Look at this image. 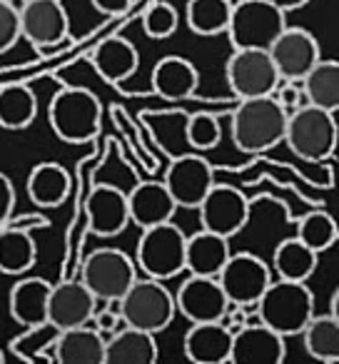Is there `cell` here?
Wrapping results in <instances>:
<instances>
[{"label": "cell", "instance_id": "484cf974", "mask_svg": "<svg viewBox=\"0 0 339 364\" xmlns=\"http://www.w3.org/2000/svg\"><path fill=\"white\" fill-rule=\"evenodd\" d=\"M188 117L190 112L180 110H145L140 112V122L152 132V140L160 145L162 152L170 157H178L190 152L188 145Z\"/></svg>", "mask_w": 339, "mask_h": 364}, {"label": "cell", "instance_id": "5b68a950", "mask_svg": "<svg viewBox=\"0 0 339 364\" xmlns=\"http://www.w3.org/2000/svg\"><path fill=\"white\" fill-rule=\"evenodd\" d=\"M284 142L297 157L307 162H324L337 147V120L334 112L314 105H302L287 115Z\"/></svg>", "mask_w": 339, "mask_h": 364}, {"label": "cell", "instance_id": "f546056e", "mask_svg": "<svg viewBox=\"0 0 339 364\" xmlns=\"http://www.w3.org/2000/svg\"><path fill=\"white\" fill-rule=\"evenodd\" d=\"M302 90L307 95V102L322 110L337 112L339 107V63L322 60L319 58L309 73L302 77Z\"/></svg>", "mask_w": 339, "mask_h": 364}, {"label": "cell", "instance_id": "52a82bcc", "mask_svg": "<svg viewBox=\"0 0 339 364\" xmlns=\"http://www.w3.org/2000/svg\"><path fill=\"white\" fill-rule=\"evenodd\" d=\"M287 26V13H282L269 0H240L232 6L227 23V36L232 48H259L267 50L274 38Z\"/></svg>", "mask_w": 339, "mask_h": 364}, {"label": "cell", "instance_id": "8992f818", "mask_svg": "<svg viewBox=\"0 0 339 364\" xmlns=\"http://www.w3.org/2000/svg\"><path fill=\"white\" fill-rule=\"evenodd\" d=\"M185 242L188 237L173 220L145 228L137 240L135 264H140L145 277L167 282L185 269Z\"/></svg>", "mask_w": 339, "mask_h": 364}, {"label": "cell", "instance_id": "d6986e66", "mask_svg": "<svg viewBox=\"0 0 339 364\" xmlns=\"http://www.w3.org/2000/svg\"><path fill=\"white\" fill-rule=\"evenodd\" d=\"M175 210H178V205H175L173 195L167 193L165 182H140L127 195L130 223L140 230L170 223L175 218Z\"/></svg>", "mask_w": 339, "mask_h": 364}, {"label": "cell", "instance_id": "ac0fdd59", "mask_svg": "<svg viewBox=\"0 0 339 364\" xmlns=\"http://www.w3.org/2000/svg\"><path fill=\"white\" fill-rule=\"evenodd\" d=\"M87 230L97 237H115L130 225L127 195L115 185H95L87 195Z\"/></svg>", "mask_w": 339, "mask_h": 364}, {"label": "cell", "instance_id": "e575fe53", "mask_svg": "<svg viewBox=\"0 0 339 364\" xmlns=\"http://www.w3.org/2000/svg\"><path fill=\"white\" fill-rule=\"evenodd\" d=\"M339 237V230H337V223L329 213L324 210H312L307 213L302 220L297 223V240H302L309 250L314 252H324V250L334 247Z\"/></svg>", "mask_w": 339, "mask_h": 364}, {"label": "cell", "instance_id": "44dd1931", "mask_svg": "<svg viewBox=\"0 0 339 364\" xmlns=\"http://www.w3.org/2000/svg\"><path fill=\"white\" fill-rule=\"evenodd\" d=\"M200 85V73L188 58L167 55L157 60L152 70V90L167 102H183L195 95Z\"/></svg>", "mask_w": 339, "mask_h": 364}, {"label": "cell", "instance_id": "836d02e7", "mask_svg": "<svg viewBox=\"0 0 339 364\" xmlns=\"http://www.w3.org/2000/svg\"><path fill=\"white\" fill-rule=\"evenodd\" d=\"M232 6L227 0H190L188 3V28L195 36L212 38L227 31Z\"/></svg>", "mask_w": 339, "mask_h": 364}, {"label": "cell", "instance_id": "d4e9b609", "mask_svg": "<svg viewBox=\"0 0 339 364\" xmlns=\"http://www.w3.org/2000/svg\"><path fill=\"white\" fill-rule=\"evenodd\" d=\"M160 357L155 334L137 327H122L105 342L107 364H155Z\"/></svg>", "mask_w": 339, "mask_h": 364}, {"label": "cell", "instance_id": "8d00e7d4", "mask_svg": "<svg viewBox=\"0 0 339 364\" xmlns=\"http://www.w3.org/2000/svg\"><path fill=\"white\" fill-rule=\"evenodd\" d=\"M222 140V125L212 112H193L188 117V145L195 152L215 150Z\"/></svg>", "mask_w": 339, "mask_h": 364}, {"label": "cell", "instance_id": "603a6c76", "mask_svg": "<svg viewBox=\"0 0 339 364\" xmlns=\"http://www.w3.org/2000/svg\"><path fill=\"white\" fill-rule=\"evenodd\" d=\"M53 284L43 277H26L18 279L11 289L8 309L11 317L23 327H36L48 322V297H50Z\"/></svg>", "mask_w": 339, "mask_h": 364}, {"label": "cell", "instance_id": "ab89813d", "mask_svg": "<svg viewBox=\"0 0 339 364\" xmlns=\"http://www.w3.org/2000/svg\"><path fill=\"white\" fill-rule=\"evenodd\" d=\"M284 85H277L279 87V97H277V102L284 107V112H292V110H297V107H302V105H309L307 102V95H304V90H302V80H282Z\"/></svg>", "mask_w": 339, "mask_h": 364}, {"label": "cell", "instance_id": "83f0119b", "mask_svg": "<svg viewBox=\"0 0 339 364\" xmlns=\"http://www.w3.org/2000/svg\"><path fill=\"white\" fill-rule=\"evenodd\" d=\"M38 259V245L31 228H23L8 220L0 228V272L26 274Z\"/></svg>", "mask_w": 339, "mask_h": 364}, {"label": "cell", "instance_id": "f1b7e54d", "mask_svg": "<svg viewBox=\"0 0 339 364\" xmlns=\"http://www.w3.org/2000/svg\"><path fill=\"white\" fill-rule=\"evenodd\" d=\"M28 198L38 208H60L70 193V175L58 162H41L28 175Z\"/></svg>", "mask_w": 339, "mask_h": 364}, {"label": "cell", "instance_id": "8fae6325", "mask_svg": "<svg viewBox=\"0 0 339 364\" xmlns=\"http://www.w3.org/2000/svg\"><path fill=\"white\" fill-rule=\"evenodd\" d=\"M162 182L178 208L198 210L208 190L215 185V167L200 152H183L170 160Z\"/></svg>", "mask_w": 339, "mask_h": 364}, {"label": "cell", "instance_id": "b9f144b4", "mask_svg": "<svg viewBox=\"0 0 339 364\" xmlns=\"http://www.w3.org/2000/svg\"><path fill=\"white\" fill-rule=\"evenodd\" d=\"M90 324L97 329V332L105 334V337H107V334H112V332H117V329H120L122 319H120V312H115V309L107 307L105 312H97V309H95V314H92Z\"/></svg>", "mask_w": 339, "mask_h": 364}, {"label": "cell", "instance_id": "d590c367", "mask_svg": "<svg viewBox=\"0 0 339 364\" xmlns=\"http://www.w3.org/2000/svg\"><path fill=\"white\" fill-rule=\"evenodd\" d=\"M60 329L53 327L50 322L36 324V327H26V332L18 334L11 342V352L16 354L21 362H45L48 347H53L58 339Z\"/></svg>", "mask_w": 339, "mask_h": 364}, {"label": "cell", "instance_id": "7c38bea8", "mask_svg": "<svg viewBox=\"0 0 339 364\" xmlns=\"http://www.w3.org/2000/svg\"><path fill=\"white\" fill-rule=\"evenodd\" d=\"M200 225L203 230H210L222 237H235L249 220V203L242 190L232 185H217L208 190L203 203L198 205Z\"/></svg>", "mask_w": 339, "mask_h": 364}, {"label": "cell", "instance_id": "cb8c5ba5", "mask_svg": "<svg viewBox=\"0 0 339 364\" xmlns=\"http://www.w3.org/2000/svg\"><path fill=\"white\" fill-rule=\"evenodd\" d=\"M230 240L210 230H200L185 242V269L190 274L217 277L230 257Z\"/></svg>", "mask_w": 339, "mask_h": 364}, {"label": "cell", "instance_id": "277c9868", "mask_svg": "<svg viewBox=\"0 0 339 364\" xmlns=\"http://www.w3.org/2000/svg\"><path fill=\"white\" fill-rule=\"evenodd\" d=\"M120 319L127 327L145 329V332H162L173 324L178 307H175V294L167 289L162 279L142 277L127 287L120 299Z\"/></svg>", "mask_w": 339, "mask_h": 364}, {"label": "cell", "instance_id": "9a60e30c", "mask_svg": "<svg viewBox=\"0 0 339 364\" xmlns=\"http://www.w3.org/2000/svg\"><path fill=\"white\" fill-rule=\"evenodd\" d=\"M175 307L188 322H220L230 302L220 287L217 277L190 274L175 294Z\"/></svg>", "mask_w": 339, "mask_h": 364}, {"label": "cell", "instance_id": "ba28073f", "mask_svg": "<svg viewBox=\"0 0 339 364\" xmlns=\"http://www.w3.org/2000/svg\"><path fill=\"white\" fill-rule=\"evenodd\" d=\"M137 279V267L127 252L117 247H100L82 262V284L95 294L97 302L120 299Z\"/></svg>", "mask_w": 339, "mask_h": 364}, {"label": "cell", "instance_id": "7bdbcfd3", "mask_svg": "<svg viewBox=\"0 0 339 364\" xmlns=\"http://www.w3.org/2000/svg\"><path fill=\"white\" fill-rule=\"evenodd\" d=\"M90 3L102 16H122L132 6V0H90Z\"/></svg>", "mask_w": 339, "mask_h": 364}, {"label": "cell", "instance_id": "ffe728a7", "mask_svg": "<svg viewBox=\"0 0 339 364\" xmlns=\"http://www.w3.org/2000/svg\"><path fill=\"white\" fill-rule=\"evenodd\" d=\"M105 334L97 332L92 324L60 329L53 344L55 362L60 364H105Z\"/></svg>", "mask_w": 339, "mask_h": 364}, {"label": "cell", "instance_id": "9c48e42d", "mask_svg": "<svg viewBox=\"0 0 339 364\" xmlns=\"http://www.w3.org/2000/svg\"><path fill=\"white\" fill-rule=\"evenodd\" d=\"M217 282L227 302L240 304L249 314L257 312V299L267 289V284L272 282V269L257 255L237 252L227 257L225 267L217 274Z\"/></svg>", "mask_w": 339, "mask_h": 364}, {"label": "cell", "instance_id": "f6af8a7d", "mask_svg": "<svg viewBox=\"0 0 339 364\" xmlns=\"http://www.w3.org/2000/svg\"><path fill=\"white\" fill-rule=\"evenodd\" d=\"M329 314L339 317V289H334V292H332V302H329Z\"/></svg>", "mask_w": 339, "mask_h": 364}, {"label": "cell", "instance_id": "7a4b0ae2", "mask_svg": "<svg viewBox=\"0 0 339 364\" xmlns=\"http://www.w3.org/2000/svg\"><path fill=\"white\" fill-rule=\"evenodd\" d=\"M312 314L314 294L307 287V282L277 279V282H269L257 299V319L277 334H282L284 339L302 332Z\"/></svg>", "mask_w": 339, "mask_h": 364}, {"label": "cell", "instance_id": "bcb514c9", "mask_svg": "<svg viewBox=\"0 0 339 364\" xmlns=\"http://www.w3.org/2000/svg\"><path fill=\"white\" fill-rule=\"evenodd\" d=\"M6 362V352H3V349H0V364Z\"/></svg>", "mask_w": 339, "mask_h": 364}, {"label": "cell", "instance_id": "60d3db41", "mask_svg": "<svg viewBox=\"0 0 339 364\" xmlns=\"http://www.w3.org/2000/svg\"><path fill=\"white\" fill-rule=\"evenodd\" d=\"M13 210H16V188L11 177L0 172V228L13 218Z\"/></svg>", "mask_w": 339, "mask_h": 364}, {"label": "cell", "instance_id": "4fadbf2b", "mask_svg": "<svg viewBox=\"0 0 339 364\" xmlns=\"http://www.w3.org/2000/svg\"><path fill=\"white\" fill-rule=\"evenodd\" d=\"M18 18H21L23 41H28L38 50L60 46L70 36V16L63 0H28Z\"/></svg>", "mask_w": 339, "mask_h": 364}, {"label": "cell", "instance_id": "f35d334b", "mask_svg": "<svg viewBox=\"0 0 339 364\" xmlns=\"http://www.w3.org/2000/svg\"><path fill=\"white\" fill-rule=\"evenodd\" d=\"M18 41H21V18H18V11L8 0H0V55L11 50Z\"/></svg>", "mask_w": 339, "mask_h": 364}, {"label": "cell", "instance_id": "6da1fadb", "mask_svg": "<svg viewBox=\"0 0 339 364\" xmlns=\"http://www.w3.org/2000/svg\"><path fill=\"white\" fill-rule=\"evenodd\" d=\"M287 112L272 95L244 97L232 112V140L242 152H267L284 142Z\"/></svg>", "mask_w": 339, "mask_h": 364}, {"label": "cell", "instance_id": "2e32d148", "mask_svg": "<svg viewBox=\"0 0 339 364\" xmlns=\"http://www.w3.org/2000/svg\"><path fill=\"white\" fill-rule=\"evenodd\" d=\"M287 357L284 337L262 322H249L232 332L230 364H282Z\"/></svg>", "mask_w": 339, "mask_h": 364}, {"label": "cell", "instance_id": "ee69618b", "mask_svg": "<svg viewBox=\"0 0 339 364\" xmlns=\"http://www.w3.org/2000/svg\"><path fill=\"white\" fill-rule=\"evenodd\" d=\"M272 6H277L282 13H289V11H299L309 3V0H269Z\"/></svg>", "mask_w": 339, "mask_h": 364}, {"label": "cell", "instance_id": "d6a6232c", "mask_svg": "<svg viewBox=\"0 0 339 364\" xmlns=\"http://www.w3.org/2000/svg\"><path fill=\"white\" fill-rule=\"evenodd\" d=\"M304 352L319 362L334 364L339 359V317L334 314H312L302 332Z\"/></svg>", "mask_w": 339, "mask_h": 364}, {"label": "cell", "instance_id": "74e56055", "mask_svg": "<svg viewBox=\"0 0 339 364\" xmlns=\"http://www.w3.org/2000/svg\"><path fill=\"white\" fill-rule=\"evenodd\" d=\"M178 26H180L178 11H175L170 3H165V0L152 3L145 11V16H142V31H145V36L152 38V41H165V38L175 36Z\"/></svg>", "mask_w": 339, "mask_h": 364}, {"label": "cell", "instance_id": "4316f807", "mask_svg": "<svg viewBox=\"0 0 339 364\" xmlns=\"http://www.w3.org/2000/svg\"><path fill=\"white\" fill-rule=\"evenodd\" d=\"M92 65L100 73L102 80L117 85V82H125L127 77L135 75L137 65H140V55H137V48L127 38L112 36L95 48Z\"/></svg>", "mask_w": 339, "mask_h": 364}, {"label": "cell", "instance_id": "e0dca14e", "mask_svg": "<svg viewBox=\"0 0 339 364\" xmlns=\"http://www.w3.org/2000/svg\"><path fill=\"white\" fill-rule=\"evenodd\" d=\"M97 309V299L90 289L82 284V279L60 282L50 287L48 297V322L58 329L80 327L90 324L92 314Z\"/></svg>", "mask_w": 339, "mask_h": 364}, {"label": "cell", "instance_id": "30bf717a", "mask_svg": "<svg viewBox=\"0 0 339 364\" xmlns=\"http://www.w3.org/2000/svg\"><path fill=\"white\" fill-rule=\"evenodd\" d=\"M225 75H227V85L240 100L274 95L277 85L282 82L269 53L259 48H237L227 60Z\"/></svg>", "mask_w": 339, "mask_h": 364}, {"label": "cell", "instance_id": "7402d4cb", "mask_svg": "<svg viewBox=\"0 0 339 364\" xmlns=\"http://www.w3.org/2000/svg\"><path fill=\"white\" fill-rule=\"evenodd\" d=\"M232 332L222 322H195L185 334V357L195 364L230 362Z\"/></svg>", "mask_w": 339, "mask_h": 364}, {"label": "cell", "instance_id": "4dcf8cb0", "mask_svg": "<svg viewBox=\"0 0 339 364\" xmlns=\"http://www.w3.org/2000/svg\"><path fill=\"white\" fill-rule=\"evenodd\" d=\"M38 115V97L23 82H11L0 87V127L26 130Z\"/></svg>", "mask_w": 339, "mask_h": 364}, {"label": "cell", "instance_id": "3957f363", "mask_svg": "<svg viewBox=\"0 0 339 364\" xmlns=\"http://www.w3.org/2000/svg\"><path fill=\"white\" fill-rule=\"evenodd\" d=\"M50 127L63 142L82 145L100 132L102 105L85 87H60L48 107Z\"/></svg>", "mask_w": 339, "mask_h": 364}, {"label": "cell", "instance_id": "1f68e13d", "mask_svg": "<svg viewBox=\"0 0 339 364\" xmlns=\"http://www.w3.org/2000/svg\"><path fill=\"white\" fill-rule=\"evenodd\" d=\"M319 255L314 250H309L302 240L289 237L274 247V272L279 274V279H289V282H307L317 269Z\"/></svg>", "mask_w": 339, "mask_h": 364}, {"label": "cell", "instance_id": "5bb4252c", "mask_svg": "<svg viewBox=\"0 0 339 364\" xmlns=\"http://www.w3.org/2000/svg\"><path fill=\"white\" fill-rule=\"evenodd\" d=\"M274 68L279 73V80H302L309 73V68L319 60V43L304 28H289L274 38V43L267 48Z\"/></svg>", "mask_w": 339, "mask_h": 364}]
</instances>
